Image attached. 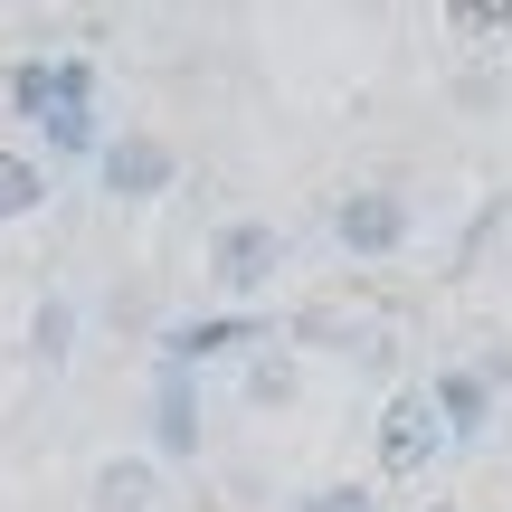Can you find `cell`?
I'll list each match as a JSON object with an SVG mask.
<instances>
[{"instance_id":"1","label":"cell","mask_w":512,"mask_h":512,"mask_svg":"<svg viewBox=\"0 0 512 512\" xmlns=\"http://www.w3.org/2000/svg\"><path fill=\"white\" fill-rule=\"evenodd\" d=\"M171 181H181V152L162 133H105V152H95V190L105 200H162Z\"/></svg>"},{"instance_id":"2","label":"cell","mask_w":512,"mask_h":512,"mask_svg":"<svg viewBox=\"0 0 512 512\" xmlns=\"http://www.w3.org/2000/svg\"><path fill=\"white\" fill-rule=\"evenodd\" d=\"M275 266H285V228L275 219H228L219 238H209V275H219V294H266L275 285Z\"/></svg>"},{"instance_id":"3","label":"cell","mask_w":512,"mask_h":512,"mask_svg":"<svg viewBox=\"0 0 512 512\" xmlns=\"http://www.w3.org/2000/svg\"><path fill=\"white\" fill-rule=\"evenodd\" d=\"M427 408H437V427H446V446H475V437H494V418H503V399H494V380H484L475 361H446V370H427Z\"/></svg>"},{"instance_id":"4","label":"cell","mask_w":512,"mask_h":512,"mask_svg":"<svg viewBox=\"0 0 512 512\" xmlns=\"http://www.w3.org/2000/svg\"><path fill=\"white\" fill-rule=\"evenodd\" d=\"M332 238L351 256H399L418 238V209H408L399 190H351V200H332Z\"/></svg>"},{"instance_id":"5","label":"cell","mask_w":512,"mask_h":512,"mask_svg":"<svg viewBox=\"0 0 512 512\" xmlns=\"http://www.w3.org/2000/svg\"><path fill=\"white\" fill-rule=\"evenodd\" d=\"M437 456H446V427L427 408V389H399L380 408V475H427Z\"/></svg>"},{"instance_id":"6","label":"cell","mask_w":512,"mask_h":512,"mask_svg":"<svg viewBox=\"0 0 512 512\" xmlns=\"http://www.w3.org/2000/svg\"><path fill=\"white\" fill-rule=\"evenodd\" d=\"M200 456V389H190V370H162V389H152V465H190Z\"/></svg>"},{"instance_id":"7","label":"cell","mask_w":512,"mask_h":512,"mask_svg":"<svg viewBox=\"0 0 512 512\" xmlns=\"http://www.w3.org/2000/svg\"><path fill=\"white\" fill-rule=\"evenodd\" d=\"M86 503L95 512H152V503H162V465H152V456H105L95 484H86Z\"/></svg>"},{"instance_id":"8","label":"cell","mask_w":512,"mask_h":512,"mask_svg":"<svg viewBox=\"0 0 512 512\" xmlns=\"http://www.w3.org/2000/svg\"><path fill=\"white\" fill-rule=\"evenodd\" d=\"M29 209H48V162L0 143V219H29Z\"/></svg>"},{"instance_id":"9","label":"cell","mask_w":512,"mask_h":512,"mask_svg":"<svg viewBox=\"0 0 512 512\" xmlns=\"http://www.w3.org/2000/svg\"><path fill=\"white\" fill-rule=\"evenodd\" d=\"M38 133H48V152H105V133H95V105H86V95H57V105L38 114Z\"/></svg>"},{"instance_id":"10","label":"cell","mask_w":512,"mask_h":512,"mask_svg":"<svg viewBox=\"0 0 512 512\" xmlns=\"http://www.w3.org/2000/svg\"><path fill=\"white\" fill-rule=\"evenodd\" d=\"M67 351H76V304H67V294H48V304H38L29 313V361H67Z\"/></svg>"},{"instance_id":"11","label":"cell","mask_w":512,"mask_h":512,"mask_svg":"<svg viewBox=\"0 0 512 512\" xmlns=\"http://www.w3.org/2000/svg\"><path fill=\"white\" fill-rule=\"evenodd\" d=\"M294 389H304V370H294L285 351H256V361H247V399H256V408H285Z\"/></svg>"},{"instance_id":"12","label":"cell","mask_w":512,"mask_h":512,"mask_svg":"<svg viewBox=\"0 0 512 512\" xmlns=\"http://www.w3.org/2000/svg\"><path fill=\"white\" fill-rule=\"evenodd\" d=\"M10 105H19V114H29V124H38V114L57 105V67H38V57H29V67L10 76Z\"/></svg>"},{"instance_id":"13","label":"cell","mask_w":512,"mask_h":512,"mask_svg":"<svg viewBox=\"0 0 512 512\" xmlns=\"http://www.w3.org/2000/svg\"><path fill=\"white\" fill-rule=\"evenodd\" d=\"M456 29H465V38H512V0H465Z\"/></svg>"},{"instance_id":"14","label":"cell","mask_w":512,"mask_h":512,"mask_svg":"<svg viewBox=\"0 0 512 512\" xmlns=\"http://www.w3.org/2000/svg\"><path fill=\"white\" fill-rule=\"evenodd\" d=\"M294 512H380V503H370V484H313Z\"/></svg>"},{"instance_id":"15","label":"cell","mask_w":512,"mask_h":512,"mask_svg":"<svg viewBox=\"0 0 512 512\" xmlns=\"http://www.w3.org/2000/svg\"><path fill=\"white\" fill-rule=\"evenodd\" d=\"M494 427H503V446H512V408H503V418H494Z\"/></svg>"},{"instance_id":"16","label":"cell","mask_w":512,"mask_h":512,"mask_svg":"<svg viewBox=\"0 0 512 512\" xmlns=\"http://www.w3.org/2000/svg\"><path fill=\"white\" fill-rule=\"evenodd\" d=\"M418 512H456V503H418Z\"/></svg>"}]
</instances>
